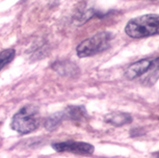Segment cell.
<instances>
[{"label":"cell","instance_id":"cell-5","mask_svg":"<svg viewBox=\"0 0 159 158\" xmlns=\"http://www.w3.org/2000/svg\"><path fill=\"white\" fill-rule=\"evenodd\" d=\"M151 62L152 61L150 59H140L133 62L125 70V77L129 80L140 78L148 72L149 68L151 67Z\"/></svg>","mask_w":159,"mask_h":158},{"label":"cell","instance_id":"cell-1","mask_svg":"<svg viewBox=\"0 0 159 158\" xmlns=\"http://www.w3.org/2000/svg\"><path fill=\"white\" fill-rule=\"evenodd\" d=\"M125 32L132 38H143L159 34V15L147 14L133 18L126 24Z\"/></svg>","mask_w":159,"mask_h":158},{"label":"cell","instance_id":"cell-9","mask_svg":"<svg viewBox=\"0 0 159 158\" xmlns=\"http://www.w3.org/2000/svg\"><path fill=\"white\" fill-rule=\"evenodd\" d=\"M53 69L56 72L61 73V75H72L73 72H77V67L72 62H65V61H57L55 65H53Z\"/></svg>","mask_w":159,"mask_h":158},{"label":"cell","instance_id":"cell-11","mask_svg":"<svg viewBox=\"0 0 159 158\" xmlns=\"http://www.w3.org/2000/svg\"><path fill=\"white\" fill-rule=\"evenodd\" d=\"M61 115H53V117L49 118L46 121V124H45V126L48 128V130H53L59 123H61Z\"/></svg>","mask_w":159,"mask_h":158},{"label":"cell","instance_id":"cell-4","mask_svg":"<svg viewBox=\"0 0 159 158\" xmlns=\"http://www.w3.org/2000/svg\"><path fill=\"white\" fill-rule=\"evenodd\" d=\"M53 149L57 152H68L77 155H92L94 153V146L83 142H62L52 145Z\"/></svg>","mask_w":159,"mask_h":158},{"label":"cell","instance_id":"cell-10","mask_svg":"<svg viewBox=\"0 0 159 158\" xmlns=\"http://www.w3.org/2000/svg\"><path fill=\"white\" fill-rule=\"evenodd\" d=\"M15 55H16V51H15V49L11 48L0 51V71L13 61L15 58Z\"/></svg>","mask_w":159,"mask_h":158},{"label":"cell","instance_id":"cell-2","mask_svg":"<svg viewBox=\"0 0 159 158\" xmlns=\"http://www.w3.org/2000/svg\"><path fill=\"white\" fill-rule=\"evenodd\" d=\"M41 123L39 108L34 105H26L11 119V128L21 134H27L37 130Z\"/></svg>","mask_w":159,"mask_h":158},{"label":"cell","instance_id":"cell-6","mask_svg":"<svg viewBox=\"0 0 159 158\" xmlns=\"http://www.w3.org/2000/svg\"><path fill=\"white\" fill-rule=\"evenodd\" d=\"M104 121L112 126L120 127L130 124L132 122V117L127 112H110L104 117Z\"/></svg>","mask_w":159,"mask_h":158},{"label":"cell","instance_id":"cell-12","mask_svg":"<svg viewBox=\"0 0 159 158\" xmlns=\"http://www.w3.org/2000/svg\"><path fill=\"white\" fill-rule=\"evenodd\" d=\"M157 158H159V156H158V157H157Z\"/></svg>","mask_w":159,"mask_h":158},{"label":"cell","instance_id":"cell-7","mask_svg":"<svg viewBox=\"0 0 159 158\" xmlns=\"http://www.w3.org/2000/svg\"><path fill=\"white\" fill-rule=\"evenodd\" d=\"M140 78H142V82L147 86H151L157 81L159 78V57L153 59L148 72Z\"/></svg>","mask_w":159,"mask_h":158},{"label":"cell","instance_id":"cell-3","mask_svg":"<svg viewBox=\"0 0 159 158\" xmlns=\"http://www.w3.org/2000/svg\"><path fill=\"white\" fill-rule=\"evenodd\" d=\"M112 34L108 31H102L81 42L76 48L79 57H89L105 51L110 47Z\"/></svg>","mask_w":159,"mask_h":158},{"label":"cell","instance_id":"cell-8","mask_svg":"<svg viewBox=\"0 0 159 158\" xmlns=\"http://www.w3.org/2000/svg\"><path fill=\"white\" fill-rule=\"evenodd\" d=\"M65 115L72 121L79 122L86 118V110L83 106H69Z\"/></svg>","mask_w":159,"mask_h":158}]
</instances>
